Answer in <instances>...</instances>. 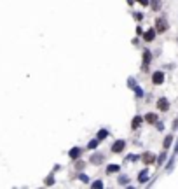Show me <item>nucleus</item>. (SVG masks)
Listing matches in <instances>:
<instances>
[{"label":"nucleus","mask_w":178,"mask_h":189,"mask_svg":"<svg viewBox=\"0 0 178 189\" xmlns=\"http://www.w3.org/2000/svg\"><path fill=\"white\" fill-rule=\"evenodd\" d=\"M124 147H126V142L124 140H115V142H114V145H112V152L119 154V152L124 151Z\"/></svg>","instance_id":"1"},{"label":"nucleus","mask_w":178,"mask_h":189,"mask_svg":"<svg viewBox=\"0 0 178 189\" xmlns=\"http://www.w3.org/2000/svg\"><path fill=\"white\" fill-rule=\"evenodd\" d=\"M156 25H157V32H166L168 30V21H166L164 18H157V21H156Z\"/></svg>","instance_id":"2"},{"label":"nucleus","mask_w":178,"mask_h":189,"mask_svg":"<svg viewBox=\"0 0 178 189\" xmlns=\"http://www.w3.org/2000/svg\"><path fill=\"white\" fill-rule=\"evenodd\" d=\"M157 109H159V110H162V112L169 110V102L166 100V98H161V100L157 102Z\"/></svg>","instance_id":"3"},{"label":"nucleus","mask_w":178,"mask_h":189,"mask_svg":"<svg viewBox=\"0 0 178 189\" xmlns=\"http://www.w3.org/2000/svg\"><path fill=\"white\" fill-rule=\"evenodd\" d=\"M152 81H154V84H162L164 82V74H162V72H154Z\"/></svg>","instance_id":"4"},{"label":"nucleus","mask_w":178,"mask_h":189,"mask_svg":"<svg viewBox=\"0 0 178 189\" xmlns=\"http://www.w3.org/2000/svg\"><path fill=\"white\" fill-rule=\"evenodd\" d=\"M150 60H152V54H150V51H143V68L147 70V67H148V63H150Z\"/></svg>","instance_id":"5"},{"label":"nucleus","mask_w":178,"mask_h":189,"mask_svg":"<svg viewBox=\"0 0 178 189\" xmlns=\"http://www.w3.org/2000/svg\"><path fill=\"white\" fill-rule=\"evenodd\" d=\"M154 37H156V32H154V30H148V32L143 33V40H147V42H152Z\"/></svg>","instance_id":"6"},{"label":"nucleus","mask_w":178,"mask_h":189,"mask_svg":"<svg viewBox=\"0 0 178 189\" xmlns=\"http://www.w3.org/2000/svg\"><path fill=\"white\" fill-rule=\"evenodd\" d=\"M80 152H82V149H80V147H73V149L70 151V158L72 159H77L80 156Z\"/></svg>","instance_id":"7"},{"label":"nucleus","mask_w":178,"mask_h":189,"mask_svg":"<svg viewBox=\"0 0 178 189\" xmlns=\"http://www.w3.org/2000/svg\"><path fill=\"white\" fill-rule=\"evenodd\" d=\"M154 159H156V158H154V154H150V152L143 154V163H145V165H150Z\"/></svg>","instance_id":"8"},{"label":"nucleus","mask_w":178,"mask_h":189,"mask_svg":"<svg viewBox=\"0 0 178 189\" xmlns=\"http://www.w3.org/2000/svg\"><path fill=\"white\" fill-rule=\"evenodd\" d=\"M145 119H147V123H150V124L157 123V116H156V114H152V112H148V114L145 116Z\"/></svg>","instance_id":"9"},{"label":"nucleus","mask_w":178,"mask_h":189,"mask_svg":"<svg viewBox=\"0 0 178 189\" xmlns=\"http://www.w3.org/2000/svg\"><path fill=\"white\" fill-rule=\"evenodd\" d=\"M101 161H103L101 154H93V156H91V163H94V165H98V163H101Z\"/></svg>","instance_id":"10"},{"label":"nucleus","mask_w":178,"mask_h":189,"mask_svg":"<svg viewBox=\"0 0 178 189\" xmlns=\"http://www.w3.org/2000/svg\"><path fill=\"white\" fill-rule=\"evenodd\" d=\"M150 5H152V11H161V5H162V2H161V0H152Z\"/></svg>","instance_id":"11"},{"label":"nucleus","mask_w":178,"mask_h":189,"mask_svg":"<svg viewBox=\"0 0 178 189\" xmlns=\"http://www.w3.org/2000/svg\"><path fill=\"white\" fill-rule=\"evenodd\" d=\"M140 124H142V117H140V116H136V117L133 119V124H131V126H133L134 130H136V128H138Z\"/></svg>","instance_id":"12"},{"label":"nucleus","mask_w":178,"mask_h":189,"mask_svg":"<svg viewBox=\"0 0 178 189\" xmlns=\"http://www.w3.org/2000/svg\"><path fill=\"white\" fill-rule=\"evenodd\" d=\"M107 135H108L107 130H100V132H98V140H103V138H105Z\"/></svg>","instance_id":"13"},{"label":"nucleus","mask_w":178,"mask_h":189,"mask_svg":"<svg viewBox=\"0 0 178 189\" xmlns=\"http://www.w3.org/2000/svg\"><path fill=\"white\" fill-rule=\"evenodd\" d=\"M140 182H147V170H143V172H140Z\"/></svg>","instance_id":"14"},{"label":"nucleus","mask_w":178,"mask_h":189,"mask_svg":"<svg viewBox=\"0 0 178 189\" xmlns=\"http://www.w3.org/2000/svg\"><path fill=\"white\" fill-rule=\"evenodd\" d=\"M171 142H173V137H171V135L166 137V140H164V149H168L169 145H171Z\"/></svg>","instance_id":"15"},{"label":"nucleus","mask_w":178,"mask_h":189,"mask_svg":"<svg viewBox=\"0 0 178 189\" xmlns=\"http://www.w3.org/2000/svg\"><path fill=\"white\" fill-rule=\"evenodd\" d=\"M117 170H119V167H117V165H110V167L107 168L108 173H114V172H117Z\"/></svg>","instance_id":"16"},{"label":"nucleus","mask_w":178,"mask_h":189,"mask_svg":"<svg viewBox=\"0 0 178 189\" xmlns=\"http://www.w3.org/2000/svg\"><path fill=\"white\" fill-rule=\"evenodd\" d=\"M87 147H89V149H96V147H98V140H91Z\"/></svg>","instance_id":"17"},{"label":"nucleus","mask_w":178,"mask_h":189,"mask_svg":"<svg viewBox=\"0 0 178 189\" xmlns=\"http://www.w3.org/2000/svg\"><path fill=\"white\" fill-rule=\"evenodd\" d=\"M164 159H166V154L162 152V154L159 156V161H157V165H162V161H164Z\"/></svg>","instance_id":"18"},{"label":"nucleus","mask_w":178,"mask_h":189,"mask_svg":"<svg viewBox=\"0 0 178 189\" xmlns=\"http://www.w3.org/2000/svg\"><path fill=\"white\" fill-rule=\"evenodd\" d=\"M93 187H103V182H100V180H96V182H94V184H93Z\"/></svg>","instance_id":"19"},{"label":"nucleus","mask_w":178,"mask_h":189,"mask_svg":"<svg viewBox=\"0 0 178 189\" xmlns=\"http://www.w3.org/2000/svg\"><path fill=\"white\" fill-rule=\"evenodd\" d=\"M119 184H128V177H120V179H119Z\"/></svg>","instance_id":"20"},{"label":"nucleus","mask_w":178,"mask_h":189,"mask_svg":"<svg viewBox=\"0 0 178 189\" xmlns=\"http://www.w3.org/2000/svg\"><path fill=\"white\" fill-rule=\"evenodd\" d=\"M80 180H82V182H89V177L82 173V175H80Z\"/></svg>","instance_id":"21"},{"label":"nucleus","mask_w":178,"mask_h":189,"mask_svg":"<svg viewBox=\"0 0 178 189\" xmlns=\"http://www.w3.org/2000/svg\"><path fill=\"white\" fill-rule=\"evenodd\" d=\"M134 91H136V97H143V95H142V89H140L138 86H136V88H134Z\"/></svg>","instance_id":"22"},{"label":"nucleus","mask_w":178,"mask_h":189,"mask_svg":"<svg viewBox=\"0 0 178 189\" xmlns=\"http://www.w3.org/2000/svg\"><path fill=\"white\" fill-rule=\"evenodd\" d=\"M77 168H79V170H82V168H84V163L82 161H77V165H75Z\"/></svg>","instance_id":"23"},{"label":"nucleus","mask_w":178,"mask_h":189,"mask_svg":"<svg viewBox=\"0 0 178 189\" xmlns=\"http://www.w3.org/2000/svg\"><path fill=\"white\" fill-rule=\"evenodd\" d=\"M53 182H54V179H53V177H47V180H45V184H53Z\"/></svg>","instance_id":"24"},{"label":"nucleus","mask_w":178,"mask_h":189,"mask_svg":"<svg viewBox=\"0 0 178 189\" xmlns=\"http://www.w3.org/2000/svg\"><path fill=\"white\" fill-rule=\"evenodd\" d=\"M138 2H140L142 5H148V0H138Z\"/></svg>","instance_id":"25"}]
</instances>
